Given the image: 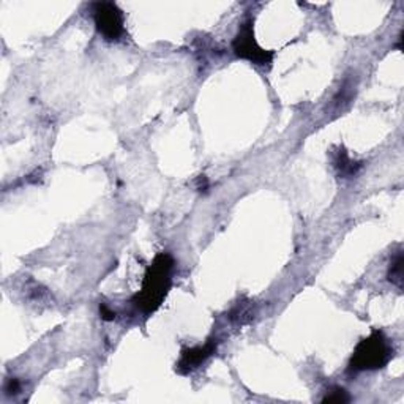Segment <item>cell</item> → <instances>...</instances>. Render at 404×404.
Returning <instances> with one entry per match:
<instances>
[{"mask_svg": "<svg viewBox=\"0 0 404 404\" xmlns=\"http://www.w3.org/2000/svg\"><path fill=\"white\" fill-rule=\"evenodd\" d=\"M21 390V384L18 379H10V381L5 384V391H7V395H16L20 393Z\"/></svg>", "mask_w": 404, "mask_h": 404, "instance_id": "cell-9", "label": "cell"}, {"mask_svg": "<svg viewBox=\"0 0 404 404\" xmlns=\"http://www.w3.org/2000/svg\"><path fill=\"white\" fill-rule=\"evenodd\" d=\"M232 51L239 59H245L258 67H270L277 54L272 49H264L259 46L256 36H254L253 18H246L240 24L237 35L232 40Z\"/></svg>", "mask_w": 404, "mask_h": 404, "instance_id": "cell-3", "label": "cell"}, {"mask_svg": "<svg viewBox=\"0 0 404 404\" xmlns=\"http://www.w3.org/2000/svg\"><path fill=\"white\" fill-rule=\"evenodd\" d=\"M393 358V347L385 335L379 330L372 332L368 338L360 341L349 362L351 371L381 370Z\"/></svg>", "mask_w": 404, "mask_h": 404, "instance_id": "cell-2", "label": "cell"}, {"mask_svg": "<svg viewBox=\"0 0 404 404\" xmlns=\"http://www.w3.org/2000/svg\"><path fill=\"white\" fill-rule=\"evenodd\" d=\"M216 352V341L210 340L204 346L190 347V349H183L180 354V360L176 365V371L180 375H188L197 366H201L207 358H210Z\"/></svg>", "mask_w": 404, "mask_h": 404, "instance_id": "cell-5", "label": "cell"}, {"mask_svg": "<svg viewBox=\"0 0 404 404\" xmlns=\"http://www.w3.org/2000/svg\"><path fill=\"white\" fill-rule=\"evenodd\" d=\"M92 16L97 30L108 41H117L125 32V18L113 2L92 4Z\"/></svg>", "mask_w": 404, "mask_h": 404, "instance_id": "cell-4", "label": "cell"}, {"mask_svg": "<svg viewBox=\"0 0 404 404\" xmlns=\"http://www.w3.org/2000/svg\"><path fill=\"white\" fill-rule=\"evenodd\" d=\"M99 314H102V319H104V321H114L116 319V313L113 312V309H109L106 303H102V305H99Z\"/></svg>", "mask_w": 404, "mask_h": 404, "instance_id": "cell-10", "label": "cell"}, {"mask_svg": "<svg viewBox=\"0 0 404 404\" xmlns=\"http://www.w3.org/2000/svg\"><path fill=\"white\" fill-rule=\"evenodd\" d=\"M197 182H199V185H197V190H199V191H206V190L209 188V182H207V179L204 177V176L199 177Z\"/></svg>", "mask_w": 404, "mask_h": 404, "instance_id": "cell-11", "label": "cell"}, {"mask_svg": "<svg viewBox=\"0 0 404 404\" xmlns=\"http://www.w3.org/2000/svg\"><path fill=\"white\" fill-rule=\"evenodd\" d=\"M387 278L391 284L398 286V288H403V251H398L395 254V258L391 259Z\"/></svg>", "mask_w": 404, "mask_h": 404, "instance_id": "cell-7", "label": "cell"}, {"mask_svg": "<svg viewBox=\"0 0 404 404\" xmlns=\"http://www.w3.org/2000/svg\"><path fill=\"white\" fill-rule=\"evenodd\" d=\"M172 270L174 259L171 254H157L153 263L147 267L141 291L133 297L134 307L146 314L157 312L171 289Z\"/></svg>", "mask_w": 404, "mask_h": 404, "instance_id": "cell-1", "label": "cell"}, {"mask_svg": "<svg viewBox=\"0 0 404 404\" xmlns=\"http://www.w3.org/2000/svg\"><path fill=\"white\" fill-rule=\"evenodd\" d=\"M349 400L351 398L344 389L335 387L330 391H327V395L322 398V403H347Z\"/></svg>", "mask_w": 404, "mask_h": 404, "instance_id": "cell-8", "label": "cell"}, {"mask_svg": "<svg viewBox=\"0 0 404 404\" xmlns=\"http://www.w3.org/2000/svg\"><path fill=\"white\" fill-rule=\"evenodd\" d=\"M330 155H332L333 167L338 171V174L343 179H351L354 176H357L360 167L363 166L362 163H358V161H354L349 157V153L346 152L344 147L333 148Z\"/></svg>", "mask_w": 404, "mask_h": 404, "instance_id": "cell-6", "label": "cell"}]
</instances>
